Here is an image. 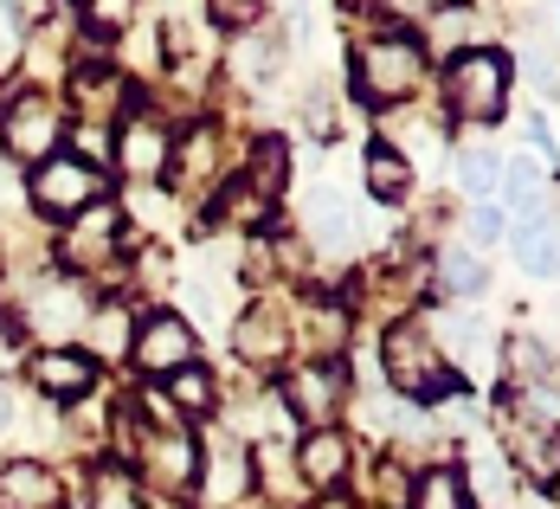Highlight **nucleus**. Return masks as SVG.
<instances>
[{
	"label": "nucleus",
	"instance_id": "39448f33",
	"mask_svg": "<svg viewBox=\"0 0 560 509\" xmlns=\"http://www.w3.org/2000/svg\"><path fill=\"white\" fill-rule=\"evenodd\" d=\"M122 239H129V220H122V207L110 200H97V207H84L71 232H58V265H65V278H91V271H110L116 258H122Z\"/></svg>",
	"mask_w": 560,
	"mask_h": 509
},
{
	"label": "nucleus",
	"instance_id": "5701e85b",
	"mask_svg": "<svg viewBox=\"0 0 560 509\" xmlns=\"http://www.w3.org/2000/svg\"><path fill=\"white\" fill-rule=\"evenodd\" d=\"M303 227L316 245H348V232H354V200L336 194V187H323L310 207H303Z\"/></svg>",
	"mask_w": 560,
	"mask_h": 509
},
{
	"label": "nucleus",
	"instance_id": "2f4dec72",
	"mask_svg": "<svg viewBox=\"0 0 560 509\" xmlns=\"http://www.w3.org/2000/svg\"><path fill=\"white\" fill-rule=\"evenodd\" d=\"M225 71L238 78V84H265L271 71H278V46L265 39V33H238V46L225 58Z\"/></svg>",
	"mask_w": 560,
	"mask_h": 509
},
{
	"label": "nucleus",
	"instance_id": "f8f14e48",
	"mask_svg": "<svg viewBox=\"0 0 560 509\" xmlns=\"http://www.w3.org/2000/svg\"><path fill=\"white\" fill-rule=\"evenodd\" d=\"M278 400H283V413L296 419V426H329L336 419V406H341V374H336V361H303L290 381L278 387Z\"/></svg>",
	"mask_w": 560,
	"mask_h": 509
},
{
	"label": "nucleus",
	"instance_id": "393cba45",
	"mask_svg": "<svg viewBox=\"0 0 560 509\" xmlns=\"http://www.w3.org/2000/svg\"><path fill=\"white\" fill-rule=\"evenodd\" d=\"M515 258H522V271H535V278H560V232L548 220H522L515 227Z\"/></svg>",
	"mask_w": 560,
	"mask_h": 509
},
{
	"label": "nucleus",
	"instance_id": "e433bc0d",
	"mask_svg": "<svg viewBox=\"0 0 560 509\" xmlns=\"http://www.w3.org/2000/svg\"><path fill=\"white\" fill-rule=\"evenodd\" d=\"M522 71H528V84H535V91H560V65L548 53H535V46H528V53H522Z\"/></svg>",
	"mask_w": 560,
	"mask_h": 509
},
{
	"label": "nucleus",
	"instance_id": "dca6fc26",
	"mask_svg": "<svg viewBox=\"0 0 560 509\" xmlns=\"http://www.w3.org/2000/svg\"><path fill=\"white\" fill-rule=\"evenodd\" d=\"M509 458L528 471V484H555L560 477V432L541 413H509Z\"/></svg>",
	"mask_w": 560,
	"mask_h": 509
},
{
	"label": "nucleus",
	"instance_id": "c756f323",
	"mask_svg": "<svg viewBox=\"0 0 560 509\" xmlns=\"http://www.w3.org/2000/svg\"><path fill=\"white\" fill-rule=\"evenodd\" d=\"M258 200H278L283 187H290V149H283L278 136H265L258 149H252V181H245Z\"/></svg>",
	"mask_w": 560,
	"mask_h": 509
},
{
	"label": "nucleus",
	"instance_id": "f03ea898",
	"mask_svg": "<svg viewBox=\"0 0 560 509\" xmlns=\"http://www.w3.org/2000/svg\"><path fill=\"white\" fill-rule=\"evenodd\" d=\"M381 368H387V381L399 400L445 406L457 394V368L439 355V342L425 336V323H393L387 336H381Z\"/></svg>",
	"mask_w": 560,
	"mask_h": 509
},
{
	"label": "nucleus",
	"instance_id": "a19ab883",
	"mask_svg": "<svg viewBox=\"0 0 560 509\" xmlns=\"http://www.w3.org/2000/svg\"><path fill=\"white\" fill-rule=\"evenodd\" d=\"M316 509H348V504H341V497H323V504H316Z\"/></svg>",
	"mask_w": 560,
	"mask_h": 509
},
{
	"label": "nucleus",
	"instance_id": "ddd939ff",
	"mask_svg": "<svg viewBox=\"0 0 560 509\" xmlns=\"http://www.w3.org/2000/svg\"><path fill=\"white\" fill-rule=\"evenodd\" d=\"M232 348H238V361L245 368H283V355H290V316H283V303H252L238 323H232Z\"/></svg>",
	"mask_w": 560,
	"mask_h": 509
},
{
	"label": "nucleus",
	"instance_id": "c85d7f7f",
	"mask_svg": "<svg viewBox=\"0 0 560 509\" xmlns=\"http://www.w3.org/2000/svg\"><path fill=\"white\" fill-rule=\"evenodd\" d=\"M406 509H470V497H464V477H457L451 464L419 471V477H412V504H406Z\"/></svg>",
	"mask_w": 560,
	"mask_h": 509
},
{
	"label": "nucleus",
	"instance_id": "cd10ccee",
	"mask_svg": "<svg viewBox=\"0 0 560 509\" xmlns=\"http://www.w3.org/2000/svg\"><path fill=\"white\" fill-rule=\"evenodd\" d=\"M503 194H509V207H515L522 220H535V207H541V194H548V174H541V162H535V155H515V162H503Z\"/></svg>",
	"mask_w": 560,
	"mask_h": 509
},
{
	"label": "nucleus",
	"instance_id": "412c9836",
	"mask_svg": "<svg viewBox=\"0 0 560 509\" xmlns=\"http://www.w3.org/2000/svg\"><path fill=\"white\" fill-rule=\"evenodd\" d=\"M84 361L97 368V361H122L129 355V342H136V316L122 310V303H104V310H91L84 316Z\"/></svg>",
	"mask_w": 560,
	"mask_h": 509
},
{
	"label": "nucleus",
	"instance_id": "58836bf2",
	"mask_svg": "<svg viewBox=\"0 0 560 509\" xmlns=\"http://www.w3.org/2000/svg\"><path fill=\"white\" fill-rule=\"evenodd\" d=\"M470 239H477V245H497V239H503V213H497L490 200L470 213Z\"/></svg>",
	"mask_w": 560,
	"mask_h": 509
},
{
	"label": "nucleus",
	"instance_id": "a878e982",
	"mask_svg": "<svg viewBox=\"0 0 560 509\" xmlns=\"http://www.w3.org/2000/svg\"><path fill=\"white\" fill-rule=\"evenodd\" d=\"M162 394H168L174 413H213V406H220V381H213V368H200V361H194V368L168 374V387H162Z\"/></svg>",
	"mask_w": 560,
	"mask_h": 509
},
{
	"label": "nucleus",
	"instance_id": "4c0bfd02",
	"mask_svg": "<svg viewBox=\"0 0 560 509\" xmlns=\"http://www.w3.org/2000/svg\"><path fill=\"white\" fill-rule=\"evenodd\" d=\"M13 20H20V7H0V71L20 65V26Z\"/></svg>",
	"mask_w": 560,
	"mask_h": 509
},
{
	"label": "nucleus",
	"instance_id": "72a5a7b5",
	"mask_svg": "<svg viewBox=\"0 0 560 509\" xmlns=\"http://www.w3.org/2000/svg\"><path fill=\"white\" fill-rule=\"evenodd\" d=\"M439 284H445L451 297H483L490 271H483V258H470V252H445V258H439Z\"/></svg>",
	"mask_w": 560,
	"mask_h": 509
},
{
	"label": "nucleus",
	"instance_id": "b1692460",
	"mask_svg": "<svg viewBox=\"0 0 560 509\" xmlns=\"http://www.w3.org/2000/svg\"><path fill=\"white\" fill-rule=\"evenodd\" d=\"M361 181H368L374 200H406V187H412V162L393 155L387 142H374V149L361 155Z\"/></svg>",
	"mask_w": 560,
	"mask_h": 509
},
{
	"label": "nucleus",
	"instance_id": "0eeeda50",
	"mask_svg": "<svg viewBox=\"0 0 560 509\" xmlns=\"http://www.w3.org/2000/svg\"><path fill=\"white\" fill-rule=\"evenodd\" d=\"M129 361H136L142 374L168 381V374H180V368H194V361H200V336H194V323H187V316H174V310H149V316H136Z\"/></svg>",
	"mask_w": 560,
	"mask_h": 509
},
{
	"label": "nucleus",
	"instance_id": "423d86ee",
	"mask_svg": "<svg viewBox=\"0 0 560 509\" xmlns=\"http://www.w3.org/2000/svg\"><path fill=\"white\" fill-rule=\"evenodd\" d=\"M26 200H33L46 220H78L84 207H97V200H104V174L91 169V162H78L71 149H58L52 162H39V169H33Z\"/></svg>",
	"mask_w": 560,
	"mask_h": 509
},
{
	"label": "nucleus",
	"instance_id": "c9c22d12",
	"mask_svg": "<svg viewBox=\"0 0 560 509\" xmlns=\"http://www.w3.org/2000/svg\"><path fill=\"white\" fill-rule=\"evenodd\" d=\"M207 26L252 33V26H265V7H258V0H213V7H207Z\"/></svg>",
	"mask_w": 560,
	"mask_h": 509
},
{
	"label": "nucleus",
	"instance_id": "aec40b11",
	"mask_svg": "<svg viewBox=\"0 0 560 509\" xmlns=\"http://www.w3.org/2000/svg\"><path fill=\"white\" fill-rule=\"evenodd\" d=\"M425 336L439 342V355H445L451 368H457V361H483V355H490V323H483V316H470V310H439V316L425 323Z\"/></svg>",
	"mask_w": 560,
	"mask_h": 509
},
{
	"label": "nucleus",
	"instance_id": "7ed1b4c3",
	"mask_svg": "<svg viewBox=\"0 0 560 509\" xmlns=\"http://www.w3.org/2000/svg\"><path fill=\"white\" fill-rule=\"evenodd\" d=\"M65 136H71V116L58 104L52 91H13L7 104H0V155H13V162H26V169H39V162H52L58 149H65Z\"/></svg>",
	"mask_w": 560,
	"mask_h": 509
},
{
	"label": "nucleus",
	"instance_id": "f3484780",
	"mask_svg": "<svg viewBox=\"0 0 560 509\" xmlns=\"http://www.w3.org/2000/svg\"><path fill=\"white\" fill-rule=\"evenodd\" d=\"M0 509H65V477L39 458L0 464Z\"/></svg>",
	"mask_w": 560,
	"mask_h": 509
},
{
	"label": "nucleus",
	"instance_id": "a211bd4d",
	"mask_svg": "<svg viewBox=\"0 0 560 509\" xmlns=\"http://www.w3.org/2000/svg\"><path fill=\"white\" fill-rule=\"evenodd\" d=\"M65 91H71V104L84 111V129H104V116H116L129 104V78L110 71V65H78V71L65 78Z\"/></svg>",
	"mask_w": 560,
	"mask_h": 509
},
{
	"label": "nucleus",
	"instance_id": "9d476101",
	"mask_svg": "<svg viewBox=\"0 0 560 509\" xmlns=\"http://www.w3.org/2000/svg\"><path fill=\"white\" fill-rule=\"evenodd\" d=\"M207 509H238L252 497V452L238 446V432H213L200 452V477H194Z\"/></svg>",
	"mask_w": 560,
	"mask_h": 509
},
{
	"label": "nucleus",
	"instance_id": "1a4fd4ad",
	"mask_svg": "<svg viewBox=\"0 0 560 509\" xmlns=\"http://www.w3.org/2000/svg\"><path fill=\"white\" fill-rule=\"evenodd\" d=\"M26 329L33 336H46V348H65V336H78L84 329V316H91V297H84V284L78 278H46L26 290Z\"/></svg>",
	"mask_w": 560,
	"mask_h": 509
},
{
	"label": "nucleus",
	"instance_id": "2eb2a0df",
	"mask_svg": "<svg viewBox=\"0 0 560 509\" xmlns=\"http://www.w3.org/2000/svg\"><path fill=\"white\" fill-rule=\"evenodd\" d=\"M464 497L477 509H509V490H515V471H509V458L483 439V432H470L464 439Z\"/></svg>",
	"mask_w": 560,
	"mask_h": 509
},
{
	"label": "nucleus",
	"instance_id": "4468645a",
	"mask_svg": "<svg viewBox=\"0 0 560 509\" xmlns=\"http://www.w3.org/2000/svg\"><path fill=\"white\" fill-rule=\"evenodd\" d=\"M296 477L310 484V490H323V497H336L341 484H348V471H354V446L341 439L336 426H323V432H310V439H296Z\"/></svg>",
	"mask_w": 560,
	"mask_h": 509
},
{
	"label": "nucleus",
	"instance_id": "6ab92c4d",
	"mask_svg": "<svg viewBox=\"0 0 560 509\" xmlns=\"http://www.w3.org/2000/svg\"><path fill=\"white\" fill-rule=\"evenodd\" d=\"M213 169H220V129L213 123H194L168 155V181L180 194H207L213 187Z\"/></svg>",
	"mask_w": 560,
	"mask_h": 509
},
{
	"label": "nucleus",
	"instance_id": "473e14b6",
	"mask_svg": "<svg viewBox=\"0 0 560 509\" xmlns=\"http://www.w3.org/2000/svg\"><path fill=\"white\" fill-rule=\"evenodd\" d=\"M91 509H149V504H142V484L122 464H97L91 471Z\"/></svg>",
	"mask_w": 560,
	"mask_h": 509
},
{
	"label": "nucleus",
	"instance_id": "9b49d317",
	"mask_svg": "<svg viewBox=\"0 0 560 509\" xmlns=\"http://www.w3.org/2000/svg\"><path fill=\"white\" fill-rule=\"evenodd\" d=\"M26 387L46 406H84L97 394V368L84 361V348H39L26 361Z\"/></svg>",
	"mask_w": 560,
	"mask_h": 509
},
{
	"label": "nucleus",
	"instance_id": "bb28decb",
	"mask_svg": "<svg viewBox=\"0 0 560 509\" xmlns=\"http://www.w3.org/2000/svg\"><path fill=\"white\" fill-rule=\"evenodd\" d=\"M451 174H457V187L483 207L497 187H503V155H490V149H457V162H451Z\"/></svg>",
	"mask_w": 560,
	"mask_h": 509
},
{
	"label": "nucleus",
	"instance_id": "4be33fe9",
	"mask_svg": "<svg viewBox=\"0 0 560 509\" xmlns=\"http://www.w3.org/2000/svg\"><path fill=\"white\" fill-rule=\"evenodd\" d=\"M503 361H509V381L522 387V394H548L555 387V355L541 348V336H509V348H503Z\"/></svg>",
	"mask_w": 560,
	"mask_h": 509
},
{
	"label": "nucleus",
	"instance_id": "ea45409f",
	"mask_svg": "<svg viewBox=\"0 0 560 509\" xmlns=\"http://www.w3.org/2000/svg\"><path fill=\"white\" fill-rule=\"evenodd\" d=\"M13 426H20V400H13V387H7V381H0V439H7Z\"/></svg>",
	"mask_w": 560,
	"mask_h": 509
},
{
	"label": "nucleus",
	"instance_id": "6e6552de",
	"mask_svg": "<svg viewBox=\"0 0 560 509\" xmlns=\"http://www.w3.org/2000/svg\"><path fill=\"white\" fill-rule=\"evenodd\" d=\"M168 155H174V136L162 116H129L110 142V162L129 187H155L168 174Z\"/></svg>",
	"mask_w": 560,
	"mask_h": 509
},
{
	"label": "nucleus",
	"instance_id": "f257e3e1",
	"mask_svg": "<svg viewBox=\"0 0 560 509\" xmlns=\"http://www.w3.org/2000/svg\"><path fill=\"white\" fill-rule=\"evenodd\" d=\"M425 39H412V33H368L354 53H348V71H354V97L368 104V111H393V104H406L419 84H425Z\"/></svg>",
	"mask_w": 560,
	"mask_h": 509
},
{
	"label": "nucleus",
	"instance_id": "20e7f679",
	"mask_svg": "<svg viewBox=\"0 0 560 509\" xmlns=\"http://www.w3.org/2000/svg\"><path fill=\"white\" fill-rule=\"evenodd\" d=\"M445 111L457 123H497L509 111V58L490 46L451 53L445 65Z\"/></svg>",
	"mask_w": 560,
	"mask_h": 509
},
{
	"label": "nucleus",
	"instance_id": "f704fd0d",
	"mask_svg": "<svg viewBox=\"0 0 560 509\" xmlns=\"http://www.w3.org/2000/svg\"><path fill=\"white\" fill-rule=\"evenodd\" d=\"M412 504V471H406V464H381V471H374V490H368V509H406Z\"/></svg>",
	"mask_w": 560,
	"mask_h": 509
},
{
	"label": "nucleus",
	"instance_id": "7c9ffc66",
	"mask_svg": "<svg viewBox=\"0 0 560 509\" xmlns=\"http://www.w3.org/2000/svg\"><path fill=\"white\" fill-rule=\"evenodd\" d=\"M310 348H316V361H336L341 348H348V310H341L336 297H323V303H310Z\"/></svg>",
	"mask_w": 560,
	"mask_h": 509
}]
</instances>
